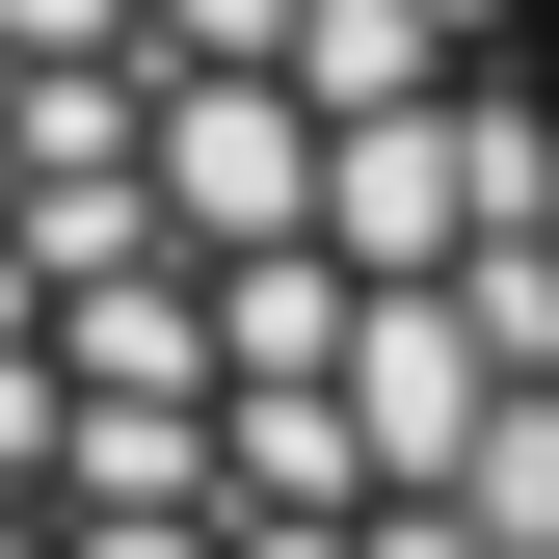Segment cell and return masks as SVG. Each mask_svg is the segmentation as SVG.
<instances>
[{
    "mask_svg": "<svg viewBox=\"0 0 559 559\" xmlns=\"http://www.w3.org/2000/svg\"><path fill=\"white\" fill-rule=\"evenodd\" d=\"M0 559H559V0H0Z\"/></svg>",
    "mask_w": 559,
    "mask_h": 559,
    "instance_id": "1",
    "label": "cell"
}]
</instances>
